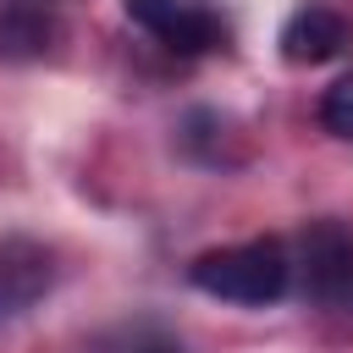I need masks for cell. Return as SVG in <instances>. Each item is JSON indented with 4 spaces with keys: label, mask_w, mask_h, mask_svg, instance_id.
Returning <instances> with one entry per match:
<instances>
[{
    "label": "cell",
    "mask_w": 353,
    "mask_h": 353,
    "mask_svg": "<svg viewBox=\"0 0 353 353\" xmlns=\"http://www.w3.org/2000/svg\"><path fill=\"white\" fill-rule=\"evenodd\" d=\"M188 276L199 292H210L221 303H276L292 281V265L276 237H259V243H232V248L199 254Z\"/></svg>",
    "instance_id": "1"
},
{
    "label": "cell",
    "mask_w": 353,
    "mask_h": 353,
    "mask_svg": "<svg viewBox=\"0 0 353 353\" xmlns=\"http://www.w3.org/2000/svg\"><path fill=\"white\" fill-rule=\"evenodd\" d=\"M127 22H138L154 44L176 50V55H204L226 44V22L199 6V0H121Z\"/></svg>",
    "instance_id": "2"
},
{
    "label": "cell",
    "mask_w": 353,
    "mask_h": 353,
    "mask_svg": "<svg viewBox=\"0 0 353 353\" xmlns=\"http://www.w3.org/2000/svg\"><path fill=\"white\" fill-rule=\"evenodd\" d=\"M303 287L325 309H353V232L342 221H314L303 232Z\"/></svg>",
    "instance_id": "3"
},
{
    "label": "cell",
    "mask_w": 353,
    "mask_h": 353,
    "mask_svg": "<svg viewBox=\"0 0 353 353\" xmlns=\"http://www.w3.org/2000/svg\"><path fill=\"white\" fill-rule=\"evenodd\" d=\"M281 55L292 61V66H320V61H336L347 44H353V33H347V22L331 11V6H320V0H309V6H298L287 22H281Z\"/></svg>",
    "instance_id": "4"
},
{
    "label": "cell",
    "mask_w": 353,
    "mask_h": 353,
    "mask_svg": "<svg viewBox=\"0 0 353 353\" xmlns=\"http://www.w3.org/2000/svg\"><path fill=\"white\" fill-rule=\"evenodd\" d=\"M50 254L28 237H6L0 243V320L28 314L44 292H50Z\"/></svg>",
    "instance_id": "5"
},
{
    "label": "cell",
    "mask_w": 353,
    "mask_h": 353,
    "mask_svg": "<svg viewBox=\"0 0 353 353\" xmlns=\"http://www.w3.org/2000/svg\"><path fill=\"white\" fill-rule=\"evenodd\" d=\"M55 39V22L33 6H6L0 11V55H44Z\"/></svg>",
    "instance_id": "6"
},
{
    "label": "cell",
    "mask_w": 353,
    "mask_h": 353,
    "mask_svg": "<svg viewBox=\"0 0 353 353\" xmlns=\"http://www.w3.org/2000/svg\"><path fill=\"white\" fill-rule=\"evenodd\" d=\"M320 127L331 138H353V72L336 77L325 94H320Z\"/></svg>",
    "instance_id": "7"
}]
</instances>
